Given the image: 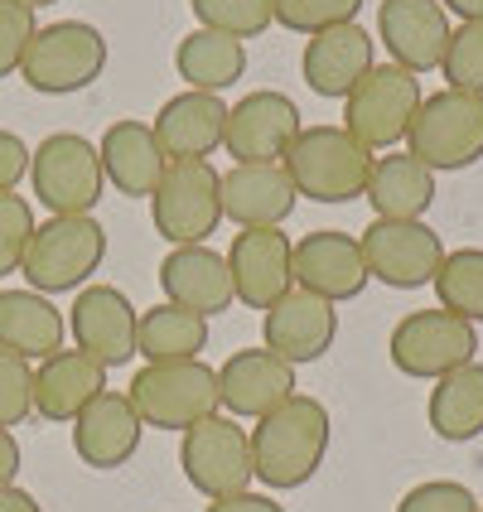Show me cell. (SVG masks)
<instances>
[{
    "mask_svg": "<svg viewBox=\"0 0 483 512\" xmlns=\"http://www.w3.org/2000/svg\"><path fill=\"white\" fill-rule=\"evenodd\" d=\"M334 440L329 406L319 397L295 392L252 430V474L266 488H305L324 469Z\"/></svg>",
    "mask_w": 483,
    "mask_h": 512,
    "instance_id": "cell-1",
    "label": "cell"
},
{
    "mask_svg": "<svg viewBox=\"0 0 483 512\" xmlns=\"http://www.w3.org/2000/svg\"><path fill=\"white\" fill-rule=\"evenodd\" d=\"M285 174L295 184V194L310 203H353L368 194L372 155L368 145H358L343 126H300L295 145L285 150Z\"/></svg>",
    "mask_w": 483,
    "mask_h": 512,
    "instance_id": "cell-2",
    "label": "cell"
},
{
    "mask_svg": "<svg viewBox=\"0 0 483 512\" xmlns=\"http://www.w3.org/2000/svg\"><path fill=\"white\" fill-rule=\"evenodd\" d=\"M406 155H416L430 174H459L483 160V97L474 92H430L406 131Z\"/></svg>",
    "mask_w": 483,
    "mask_h": 512,
    "instance_id": "cell-3",
    "label": "cell"
},
{
    "mask_svg": "<svg viewBox=\"0 0 483 512\" xmlns=\"http://www.w3.org/2000/svg\"><path fill=\"white\" fill-rule=\"evenodd\" d=\"M126 397L136 406L150 430H184L218 416V368H208L203 358H184V363H145Z\"/></svg>",
    "mask_w": 483,
    "mask_h": 512,
    "instance_id": "cell-4",
    "label": "cell"
},
{
    "mask_svg": "<svg viewBox=\"0 0 483 512\" xmlns=\"http://www.w3.org/2000/svg\"><path fill=\"white\" fill-rule=\"evenodd\" d=\"M102 261H107V228L92 213L49 218L29 237L20 276L39 295H63V290H83Z\"/></svg>",
    "mask_w": 483,
    "mask_h": 512,
    "instance_id": "cell-5",
    "label": "cell"
},
{
    "mask_svg": "<svg viewBox=\"0 0 483 512\" xmlns=\"http://www.w3.org/2000/svg\"><path fill=\"white\" fill-rule=\"evenodd\" d=\"M29 189L34 199L49 208V218H78L102 203L107 174H102V155L97 145L78 136V131H54L34 145L29 155Z\"/></svg>",
    "mask_w": 483,
    "mask_h": 512,
    "instance_id": "cell-6",
    "label": "cell"
},
{
    "mask_svg": "<svg viewBox=\"0 0 483 512\" xmlns=\"http://www.w3.org/2000/svg\"><path fill=\"white\" fill-rule=\"evenodd\" d=\"M102 68H107L102 29L87 25V20H54V25L34 29L20 78L44 97H68V92H83V87L97 83Z\"/></svg>",
    "mask_w": 483,
    "mask_h": 512,
    "instance_id": "cell-7",
    "label": "cell"
},
{
    "mask_svg": "<svg viewBox=\"0 0 483 512\" xmlns=\"http://www.w3.org/2000/svg\"><path fill=\"white\" fill-rule=\"evenodd\" d=\"M150 223L170 247H203L223 223V174L208 160H170L150 194Z\"/></svg>",
    "mask_w": 483,
    "mask_h": 512,
    "instance_id": "cell-8",
    "label": "cell"
},
{
    "mask_svg": "<svg viewBox=\"0 0 483 512\" xmlns=\"http://www.w3.org/2000/svg\"><path fill=\"white\" fill-rule=\"evenodd\" d=\"M416 112H421V78L397 63H372L363 83L343 97V131L377 155L406 141Z\"/></svg>",
    "mask_w": 483,
    "mask_h": 512,
    "instance_id": "cell-9",
    "label": "cell"
},
{
    "mask_svg": "<svg viewBox=\"0 0 483 512\" xmlns=\"http://www.w3.org/2000/svg\"><path fill=\"white\" fill-rule=\"evenodd\" d=\"M387 358L401 377L440 382L445 372L479 358V329L450 310H411L406 319H397L387 339Z\"/></svg>",
    "mask_w": 483,
    "mask_h": 512,
    "instance_id": "cell-10",
    "label": "cell"
},
{
    "mask_svg": "<svg viewBox=\"0 0 483 512\" xmlns=\"http://www.w3.org/2000/svg\"><path fill=\"white\" fill-rule=\"evenodd\" d=\"M179 469L194 493L208 503L247 493L252 488V430H242L232 416H208L179 435Z\"/></svg>",
    "mask_w": 483,
    "mask_h": 512,
    "instance_id": "cell-11",
    "label": "cell"
},
{
    "mask_svg": "<svg viewBox=\"0 0 483 512\" xmlns=\"http://www.w3.org/2000/svg\"><path fill=\"white\" fill-rule=\"evenodd\" d=\"M363 242V261L368 276L382 281L387 290H421L435 281L440 261H445V242L440 232L426 223H392V218H372Z\"/></svg>",
    "mask_w": 483,
    "mask_h": 512,
    "instance_id": "cell-12",
    "label": "cell"
},
{
    "mask_svg": "<svg viewBox=\"0 0 483 512\" xmlns=\"http://www.w3.org/2000/svg\"><path fill=\"white\" fill-rule=\"evenodd\" d=\"M300 136V107L276 87H256L237 107H228L223 150L232 165H281L285 150Z\"/></svg>",
    "mask_w": 483,
    "mask_h": 512,
    "instance_id": "cell-13",
    "label": "cell"
},
{
    "mask_svg": "<svg viewBox=\"0 0 483 512\" xmlns=\"http://www.w3.org/2000/svg\"><path fill=\"white\" fill-rule=\"evenodd\" d=\"M136 324H141V310L116 285H83L68 310L73 348L87 353L92 363H102L107 372L126 368L136 358Z\"/></svg>",
    "mask_w": 483,
    "mask_h": 512,
    "instance_id": "cell-14",
    "label": "cell"
},
{
    "mask_svg": "<svg viewBox=\"0 0 483 512\" xmlns=\"http://www.w3.org/2000/svg\"><path fill=\"white\" fill-rule=\"evenodd\" d=\"M223 256H228L237 305L247 310L266 314L295 285V237L285 228H242Z\"/></svg>",
    "mask_w": 483,
    "mask_h": 512,
    "instance_id": "cell-15",
    "label": "cell"
},
{
    "mask_svg": "<svg viewBox=\"0 0 483 512\" xmlns=\"http://www.w3.org/2000/svg\"><path fill=\"white\" fill-rule=\"evenodd\" d=\"M339 339V310L310 290L290 285L271 310L261 314V348H271L290 368L319 363Z\"/></svg>",
    "mask_w": 483,
    "mask_h": 512,
    "instance_id": "cell-16",
    "label": "cell"
},
{
    "mask_svg": "<svg viewBox=\"0 0 483 512\" xmlns=\"http://www.w3.org/2000/svg\"><path fill=\"white\" fill-rule=\"evenodd\" d=\"M368 261L363 242L339 228H314L295 242V285L329 305H348L368 290Z\"/></svg>",
    "mask_w": 483,
    "mask_h": 512,
    "instance_id": "cell-17",
    "label": "cell"
},
{
    "mask_svg": "<svg viewBox=\"0 0 483 512\" xmlns=\"http://www.w3.org/2000/svg\"><path fill=\"white\" fill-rule=\"evenodd\" d=\"M377 44L406 73H435L450 44V15L440 0H382L377 5Z\"/></svg>",
    "mask_w": 483,
    "mask_h": 512,
    "instance_id": "cell-18",
    "label": "cell"
},
{
    "mask_svg": "<svg viewBox=\"0 0 483 512\" xmlns=\"http://www.w3.org/2000/svg\"><path fill=\"white\" fill-rule=\"evenodd\" d=\"M295 397V368L271 348H237L218 368V406L232 421H261Z\"/></svg>",
    "mask_w": 483,
    "mask_h": 512,
    "instance_id": "cell-19",
    "label": "cell"
},
{
    "mask_svg": "<svg viewBox=\"0 0 483 512\" xmlns=\"http://www.w3.org/2000/svg\"><path fill=\"white\" fill-rule=\"evenodd\" d=\"M141 430L145 421L136 416V406L126 392H102L97 401H87L73 421V450L87 469L107 474V469H121L131 464L136 450H141Z\"/></svg>",
    "mask_w": 483,
    "mask_h": 512,
    "instance_id": "cell-20",
    "label": "cell"
},
{
    "mask_svg": "<svg viewBox=\"0 0 483 512\" xmlns=\"http://www.w3.org/2000/svg\"><path fill=\"white\" fill-rule=\"evenodd\" d=\"M160 290H165L170 305L194 310L203 319H213V314L237 305L228 256L213 252L208 242L203 247H170V256L160 261Z\"/></svg>",
    "mask_w": 483,
    "mask_h": 512,
    "instance_id": "cell-21",
    "label": "cell"
},
{
    "mask_svg": "<svg viewBox=\"0 0 483 512\" xmlns=\"http://www.w3.org/2000/svg\"><path fill=\"white\" fill-rule=\"evenodd\" d=\"M372 63V34L358 20L353 25H334V29H319L305 39V54H300V73H305V87L314 97H348L353 87L363 83Z\"/></svg>",
    "mask_w": 483,
    "mask_h": 512,
    "instance_id": "cell-22",
    "label": "cell"
},
{
    "mask_svg": "<svg viewBox=\"0 0 483 512\" xmlns=\"http://www.w3.org/2000/svg\"><path fill=\"white\" fill-rule=\"evenodd\" d=\"M97 155H102L107 184H112L116 194H126V199H150L155 184L170 170V160H165V150L155 141L150 121H136V116L112 121L102 131V141H97Z\"/></svg>",
    "mask_w": 483,
    "mask_h": 512,
    "instance_id": "cell-23",
    "label": "cell"
},
{
    "mask_svg": "<svg viewBox=\"0 0 483 512\" xmlns=\"http://www.w3.org/2000/svg\"><path fill=\"white\" fill-rule=\"evenodd\" d=\"M150 131L165 150V160H208L218 155L223 131H228V102L213 92H179L155 112Z\"/></svg>",
    "mask_w": 483,
    "mask_h": 512,
    "instance_id": "cell-24",
    "label": "cell"
},
{
    "mask_svg": "<svg viewBox=\"0 0 483 512\" xmlns=\"http://www.w3.org/2000/svg\"><path fill=\"white\" fill-rule=\"evenodd\" d=\"M107 392V368L92 363L78 348H58L54 358H44L34 368V416L54 421V426H73L87 401Z\"/></svg>",
    "mask_w": 483,
    "mask_h": 512,
    "instance_id": "cell-25",
    "label": "cell"
},
{
    "mask_svg": "<svg viewBox=\"0 0 483 512\" xmlns=\"http://www.w3.org/2000/svg\"><path fill=\"white\" fill-rule=\"evenodd\" d=\"M295 203L300 194L285 165H232L223 174V218L237 228H285Z\"/></svg>",
    "mask_w": 483,
    "mask_h": 512,
    "instance_id": "cell-26",
    "label": "cell"
},
{
    "mask_svg": "<svg viewBox=\"0 0 483 512\" xmlns=\"http://www.w3.org/2000/svg\"><path fill=\"white\" fill-rule=\"evenodd\" d=\"M0 348L44 363L63 348V310L39 290H0Z\"/></svg>",
    "mask_w": 483,
    "mask_h": 512,
    "instance_id": "cell-27",
    "label": "cell"
},
{
    "mask_svg": "<svg viewBox=\"0 0 483 512\" xmlns=\"http://www.w3.org/2000/svg\"><path fill=\"white\" fill-rule=\"evenodd\" d=\"M174 73L189 83V92L223 97L228 87L247 78V44L232 34H218V29H189L174 44Z\"/></svg>",
    "mask_w": 483,
    "mask_h": 512,
    "instance_id": "cell-28",
    "label": "cell"
},
{
    "mask_svg": "<svg viewBox=\"0 0 483 512\" xmlns=\"http://www.w3.org/2000/svg\"><path fill=\"white\" fill-rule=\"evenodd\" d=\"M372 218H392V223H421L435 203V174L416 155H377L368 179Z\"/></svg>",
    "mask_w": 483,
    "mask_h": 512,
    "instance_id": "cell-29",
    "label": "cell"
},
{
    "mask_svg": "<svg viewBox=\"0 0 483 512\" xmlns=\"http://www.w3.org/2000/svg\"><path fill=\"white\" fill-rule=\"evenodd\" d=\"M426 421L440 440L450 445H469L483 435V363H464V368L445 372L426 401Z\"/></svg>",
    "mask_w": 483,
    "mask_h": 512,
    "instance_id": "cell-30",
    "label": "cell"
},
{
    "mask_svg": "<svg viewBox=\"0 0 483 512\" xmlns=\"http://www.w3.org/2000/svg\"><path fill=\"white\" fill-rule=\"evenodd\" d=\"M208 348V319L194 310H179L170 300L141 310L136 324V353L145 363H184V358H199Z\"/></svg>",
    "mask_w": 483,
    "mask_h": 512,
    "instance_id": "cell-31",
    "label": "cell"
},
{
    "mask_svg": "<svg viewBox=\"0 0 483 512\" xmlns=\"http://www.w3.org/2000/svg\"><path fill=\"white\" fill-rule=\"evenodd\" d=\"M435 295H440V310L469 319L474 329L483 324V247H455L445 252L440 271H435Z\"/></svg>",
    "mask_w": 483,
    "mask_h": 512,
    "instance_id": "cell-32",
    "label": "cell"
},
{
    "mask_svg": "<svg viewBox=\"0 0 483 512\" xmlns=\"http://www.w3.org/2000/svg\"><path fill=\"white\" fill-rule=\"evenodd\" d=\"M199 29H218V34H232V39H261L266 29L276 25L271 15V0H189Z\"/></svg>",
    "mask_w": 483,
    "mask_h": 512,
    "instance_id": "cell-33",
    "label": "cell"
},
{
    "mask_svg": "<svg viewBox=\"0 0 483 512\" xmlns=\"http://www.w3.org/2000/svg\"><path fill=\"white\" fill-rule=\"evenodd\" d=\"M440 73H445V87L483 97V20H469V25L450 29Z\"/></svg>",
    "mask_w": 483,
    "mask_h": 512,
    "instance_id": "cell-34",
    "label": "cell"
},
{
    "mask_svg": "<svg viewBox=\"0 0 483 512\" xmlns=\"http://www.w3.org/2000/svg\"><path fill=\"white\" fill-rule=\"evenodd\" d=\"M363 10V0H271V15L276 25H285L290 34H319V29L334 25H353Z\"/></svg>",
    "mask_w": 483,
    "mask_h": 512,
    "instance_id": "cell-35",
    "label": "cell"
},
{
    "mask_svg": "<svg viewBox=\"0 0 483 512\" xmlns=\"http://www.w3.org/2000/svg\"><path fill=\"white\" fill-rule=\"evenodd\" d=\"M34 208L25 194H0V276H15L25 266L29 237H34Z\"/></svg>",
    "mask_w": 483,
    "mask_h": 512,
    "instance_id": "cell-36",
    "label": "cell"
},
{
    "mask_svg": "<svg viewBox=\"0 0 483 512\" xmlns=\"http://www.w3.org/2000/svg\"><path fill=\"white\" fill-rule=\"evenodd\" d=\"M34 416V368L0 348V426L15 430Z\"/></svg>",
    "mask_w": 483,
    "mask_h": 512,
    "instance_id": "cell-37",
    "label": "cell"
},
{
    "mask_svg": "<svg viewBox=\"0 0 483 512\" xmlns=\"http://www.w3.org/2000/svg\"><path fill=\"white\" fill-rule=\"evenodd\" d=\"M34 29H39V20H34L29 5H20V0H0V78L20 73Z\"/></svg>",
    "mask_w": 483,
    "mask_h": 512,
    "instance_id": "cell-38",
    "label": "cell"
},
{
    "mask_svg": "<svg viewBox=\"0 0 483 512\" xmlns=\"http://www.w3.org/2000/svg\"><path fill=\"white\" fill-rule=\"evenodd\" d=\"M397 512H479V498L455 479H426L401 493Z\"/></svg>",
    "mask_w": 483,
    "mask_h": 512,
    "instance_id": "cell-39",
    "label": "cell"
},
{
    "mask_svg": "<svg viewBox=\"0 0 483 512\" xmlns=\"http://www.w3.org/2000/svg\"><path fill=\"white\" fill-rule=\"evenodd\" d=\"M29 150L15 131H0V194H15L20 189V179L29 174Z\"/></svg>",
    "mask_w": 483,
    "mask_h": 512,
    "instance_id": "cell-40",
    "label": "cell"
},
{
    "mask_svg": "<svg viewBox=\"0 0 483 512\" xmlns=\"http://www.w3.org/2000/svg\"><path fill=\"white\" fill-rule=\"evenodd\" d=\"M208 512H285L271 493H232V498H218V503H208Z\"/></svg>",
    "mask_w": 483,
    "mask_h": 512,
    "instance_id": "cell-41",
    "label": "cell"
},
{
    "mask_svg": "<svg viewBox=\"0 0 483 512\" xmlns=\"http://www.w3.org/2000/svg\"><path fill=\"white\" fill-rule=\"evenodd\" d=\"M15 474H20V440H15V430L0 426V488L15 484Z\"/></svg>",
    "mask_w": 483,
    "mask_h": 512,
    "instance_id": "cell-42",
    "label": "cell"
},
{
    "mask_svg": "<svg viewBox=\"0 0 483 512\" xmlns=\"http://www.w3.org/2000/svg\"><path fill=\"white\" fill-rule=\"evenodd\" d=\"M0 512H44V508H39V498L29 488L10 484V488H0Z\"/></svg>",
    "mask_w": 483,
    "mask_h": 512,
    "instance_id": "cell-43",
    "label": "cell"
},
{
    "mask_svg": "<svg viewBox=\"0 0 483 512\" xmlns=\"http://www.w3.org/2000/svg\"><path fill=\"white\" fill-rule=\"evenodd\" d=\"M440 5H445V15H459V25L483 20V0H440Z\"/></svg>",
    "mask_w": 483,
    "mask_h": 512,
    "instance_id": "cell-44",
    "label": "cell"
},
{
    "mask_svg": "<svg viewBox=\"0 0 483 512\" xmlns=\"http://www.w3.org/2000/svg\"><path fill=\"white\" fill-rule=\"evenodd\" d=\"M20 5H29V10H44V5H54V0H20Z\"/></svg>",
    "mask_w": 483,
    "mask_h": 512,
    "instance_id": "cell-45",
    "label": "cell"
},
{
    "mask_svg": "<svg viewBox=\"0 0 483 512\" xmlns=\"http://www.w3.org/2000/svg\"><path fill=\"white\" fill-rule=\"evenodd\" d=\"M479 512H483V503H479Z\"/></svg>",
    "mask_w": 483,
    "mask_h": 512,
    "instance_id": "cell-46",
    "label": "cell"
}]
</instances>
